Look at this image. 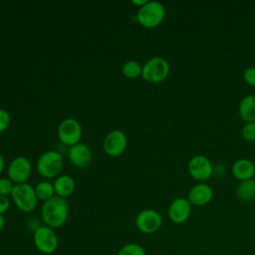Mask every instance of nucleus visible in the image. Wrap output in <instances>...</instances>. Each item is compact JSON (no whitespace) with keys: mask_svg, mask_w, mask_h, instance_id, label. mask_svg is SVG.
<instances>
[{"mask_svg":"<svg viewBox=\"0 0 255 255\" xmlns=\"http://www.w3.org/2000/svg\"><path fill=\"white\" fill-rule=\"evenodd\" d=\"M10 125V115L3 109H0V132L4 131Z\"/></svg>","mask_w":255,"mask_h":255,"instance_id":"393cba45","label":"nucleus"},{"mask_svg":"<svg viewBox=\"0 0 255 255\" xmlns=\"http://www.w3.org/2000/svg\"><path fill=\"white\" fill-rule=\"evenodd\" d=\"M142 67L136 61H128L123 66V73L127 78L134 79L141 75Z\"/></svg>","mask_w":255,"mask_h":255,"instance_id":"aec40b11","label":"nucleus"},{"mask_svg":"<svg viewBox=\"0 0 255 255\" xmlns=\"http://www.w3.org/2000/svg\"><path fill=\"white\" fill-rule=\"evenodd\" d=\"M147 1L146 0H140V1H136V0H132L131 1V3H133L134 5H137V6H139V7H141V6H143L145 3H146Z\"/></svg>","mask_w":255,"mask_h":255,"instance_id":"bb28decb","label":"nucleus"},{"mask_svg":"<svg viewBox=\"0 0 255 255\" xmlns=\"http://www.w3.org/2000/svg\"><path fill=\"white\" fill-rule=\"evenodd\" d=\"M54 189L57 196L66 198L75 190V181L69 175H60L54 182Z\"/></svg>","mask_w":255,"mask_h":255,"instance_id":"f3484780","label":"nucleus"},{"mask_svg":"<svg viewBox=\"0 0 255 255\" xmlns=\"http://www.w3.org/2000/svg\"><path fill=\"white\" fill-rule=\"evenodd\" d=\"M162 224L160 213L154 209H143L135 217L137 230L144 234H152L159 230Z\"/></svg>","mask_w":255,"mask_h":255,"instance_id":"0eeeda50","label":"nucleus"},{"mask_svg":"<svg viewBox=\"0 0 255 255\" xmlns=\"http://www.w3.org/2000/svg\"><path fill=\"white\" fill-rule=\"evenodd\" d=\"M68 157L73 165L79 168L87 167L93 159V154L90 147L85 143H77L70 146Z\"/></svg>","mask_w":255,"mask_h":255,"instance_id":"ddd939ff","label":"nucleus"},{"mask_svg":"<svg viewBox=\"0 0 255 255\" xmlns=\"http://www.w3.org/2000/svg\"><path fill=\"white\" fill-rule=\"evenodd\" d=\"M253 162H254V166H255V157H254V159H253Z\"/></svg>","mask_w":255,"mask_h":255,"instance_id":"c756f323","label":"nucleus"},{"mask_svg":"<svg viewBox=\"0 0 255 255\" xmlns=\"http://www.w3.org/2000/svg\"><path fill=\"white\" fill-rule=\"evenodd\" d=\"M243 80L247 85L255 87V67L254 66L248 67L244 70Z\"/></svg>","mask_w":255,"mask_h":255,"instance_id":"b1692460","label":"nucleus"},{"mask_svg":"<svg viewBox=\"0 0 255 255\" xmlns=\"http://www.w3.org/2000/svg\"><path fill=\"white\" fill-rule=\"evenodd\" d=\"M64 165L62 155L55 150H48L41 154L37 162L38 172L46 178L57 176Z\"/></svg>","mask_w":255,"mask_h":255,"instance_id":"423d86ee","label":"nucleus"},{"mask_svg":"<svg viewBox=\"0 0 255 255\" xmlns=\"http://www.w3.org/2000/svg\"><path fill=\"white\" fill-rule=\"evenodd\" d=\"M238 114L245 123L255 122V95L242 98L238 106Z\"/></svg>","mask_w":255,"mask_h":255,"instance_id":"dca6fc26","label":"nucleus"},{"mask_svg":"<svg viewBox=\"0 0 255 255\" xmlns=\"http://www.w3.org/2000/svg\"><path fill=\"white\" fill-rule=\"evenodd\" d=\"M213 189L207 183H197L193 185L188 192L187 199L194 206H203L211 201Z\"/></svg>","mask_w":255,"mask_h":255,"instance_id":"4468645a","label":"nucleus"},{"mask_svg":"<svg viewBox=\"0 0 255 255\" xmlns=\"http://www.w3.org/2000/svg\"><path fill=\"white\" fill-rule=\"evenodd\" d=\"M236 197L244 202H249L255 199V179L240 181L235 189Z\"/></svg>","mask_w":255,"mask_h":255,"instance_id":"a211bd4d","label":"nucleus"},{"mask_svg":"<svg viewBox=\"0 0 255 255\" xmlns=\"http://www.w3.org/2000/svg\"><path fill=\"white\" fill-rule=\"evenodd\" d=\"M4 226H5V218L3 214H0V231L4 228Z\"/></svg>","mask_w":255,"mask_h":255,"instance_id":"cd10ccee","label":"nucleus"},{"mask_svg":"<svg viewBox=\"0 0 255 255\" xmlns=\"http://www.w3.org/2000/svg\"><path fill=\"white\" fill-rule=\"evenodd\" d=\"M165 17L163 5L157 1H147L139 7L136 13V20L145 28H154L158 26Z\"/></svg>","mask_w":255,"mask_h":255,"instance_id":"f03ea898","label":"nucleus"},{"mask_svg":"<svg viewBox=\"0 0 255 255\" xmlns=\"http://www.w3.org/2000/svg\"><path fill=\"white\" fill-rule=\"evenodd\" d=\"M33 242L36 249L45 255L53 254L59 245V239L55 230L46 225H41L33 232Z\"/></svg>","mask_w":255,"mask_h":255,"instance_id":"20e7f679","label":"nucleus"},{"mask_svg":"<svg viewBox=\"0 0 255 255\" xmlns=\"http://www.w3.org/2000/svg\"><path fill=\"white\" fill-rule=\"evenodd\" d=\"M169 64L167 60L156 56L149 59L143 66L141 77L144 81L149 83H159L165 80L169 74Z\"/></svg>","mask_w":255,"mask_h":255,"instance_id":"39448f33","label":"nucleus"},{"mask_svg":"<svg viewBox=\"0 0 255 255\" xmlns=\"http://www.w3.org/2000/svg\"><path fill=\"white\" fill-rule=\"evenodd\" d=\"M232 174L240 181L252 179L255 175V166L253 160L248 158H239L232 165Z\"/></svg>","mask_w":255,"mask_h":255,"instance_id":"2eb2a0df","label":"nucleus"},{"mask_svg":"<svg viewBox=\"0 0 255 255\" xmlns=\"http://www.w3.org/2000/svg\"><path fill=\"white\" fill-rule=\"evenodd\" d=\"M242 137L246 141H255V122L245 123L241 130Z\"/></svg>","mask_w":255,"mask_h":255,"instance_id":"4be33fe9","label":"nucleus"},{"mask_svg":"<svg viewBox=\"0 0 255 255\" xmlns=\"http://www.w3.org/2000/svg\"><path fill=\"white\" fill-rule=\"evenodd\" d=\"M58 136L62 143L73 146L81 139L82 128L76 120L66 119L58 127Z\"/></svg>","mask_w":255,"mask_h":255,"instance_id":"1a4fd4ad","label":"nucleus"},{"mask_svg":"<svg viewBox=\"0 0 255 255\" xmlns=\"http://www.w3.org/2000/svg\"><path fill=\"white\" fill-rule=\"evenodd\" d=\"M14 188V182L9 178H0V195H11Z\"/></svg>","mask_w":255,"mask_h":255,"instance_id":"5701e85b","label":"nucleus"},{"mask_svg":"<svg viewBox=\"0 0 255 255\" xmlns=\"http://www.w3.org/2000/svg\"><path fill=\"white\" fill-rule=\"evenodd\" d=\"M191 203L187 198L177 197L168 207V217L175 224L184 223L190 216Z\"/></svg>","mask_w":255,"mask_h":255,"instance_id":"f8f14e48","label":"nucleus"},{"mask_svg":"<svg viewBox=\"0 0 255 255\" xmlns=\"http://www.w3.org/2000/svg\"><path fill=\"white\" fill-rule=\"evenodd\" d=\"M117 255H146V252L141 245L130 242L121 247Z\"/></svg>","mask_w":255,"mask_h":255,"instance_id":"412c9836","label":"nucleus"},{"mask_svg":"<svg viewBox=\"0 0 255 255\" xmlns=\"http://www.w3.org/2000/svg\"><path fill=\"white\" fill-rule=\"evenodd\" d=\"M69 204L66 198L54 195L44 201L41 207V217L46 226L53 229L62 227L68 220Z\"/></svg>","mask_w":255,"mask_h":255,"instance_id":"f257e3e1","label":"nucleus"},{"mask_svg":"<svg viewBox=\"0 0 255 255\" xmlns=\"http://www.w3.org/2000/svg\"><path fill=\"white\" fill-rule=\"evenodd\" d=\"M32 166L29 159L25 156L15 157L8 167V177L14 183H25L31 174Z\"/></svg>","mask_w":255,"mask_h":255,"instance_id":"9d476101","label":"nucleus"},{"mask_svg":"<svg viewBox=\"0 0 255 255\" xmlns=\"http://www.w3.org/2000/svg\"><path fill=\"white\" fill-rule=\"evenodd\" d=\"M10 206V201L6 196L0 195V214L5 213Z\"/></svg>","mask_w":255,"mask_h":255,"instance_id":"a878e982","label":"nucleus"},{"mask_svg":"<svg viewBox=\"0 0 255 255\" xmlns=\"http://www.w3.org/2000/svg\"><path fill=\"white\" fill-rule=\"evenodd\" d=\"M3 168H4V158H3L2 154L0 153V173L2 172Z\"/></svg>","mask_w":255,"mask_h":255,"instance_id":"c85d7f7f","label":"nucleus"},{"mask_svg":"<svg viewBox=\"0 0 255 255\" xmlns=\"http://www.w3.org/2000/svg\"><path fill=\"white\" fill-rule=\"evenodd\" d=\"M187 169L190 176L199 181L209 179L213 173V165L210 159L202 154L192 156L187 163Z\"/></svg>","mask_w":255,"mask_h":255,"instance_id":"6e6552de","label":"nucleus"},{"mask_svg":"<svg viewBox=\"0 0 255 255\" xmlns=\"http://www.w3.org/2000/svg\"><path fill=\"white\" fill-rule=\"evenodd\" d=\"M35 192L38 199L46 201L54 196V193H55L54 185L49 181H41L36 185Z\"/></svg>","mask_w":255,"mask_h":255,"instance_id":"6ab92c4d","label":"nucleus"},{"mask_svg":"<svg viewBox=\"0 0 255 255\" xmlns=\"http://www.w3.org/2000/svg\"><path fill=\"white\" fill-rule=\"evenodd\" d=\"M11 196L16 207L23 212L33 211L38 203L35 188L28 183L15 184Z\"/></svg>","mask_w":255,"mask_h":255,"instance_id":"7ed1b4c3","label":"nucleus"},{"mask_svg":"<svg viewBox=\"0 0 255 255\" xmlns=\"http://www.w3.org/2000/svg\"><path fill=\"white\" fill-rule=\"evenodd\" d=\"M128 138L125 132L120 129L110 131L104 140V150L110 156H119L126 150Z\"/></svg>","mask_w":255,"mask_h":255,"instance_id":"9b49d317","label":"nucleus"}]
</instances>
